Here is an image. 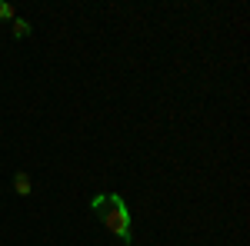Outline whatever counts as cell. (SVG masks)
Masks as SVG:
<instances>
[{"instance_id": "obj_3", "label": "cell", "mask_w": 250, "mask_h": 246, "mask_svg": "<svg viewBox=\"0 0 250 246\" xmlns=\"http://www.w3.org/2000/svg\"><path fill=\"white\" fill-rule=\"evenodd\" d=\"M30 34V23L27 20H14V37H27Z\"/></svg>"}, {"instance_id": "obj_4", "label": "cell", "mask_w": 250, "mask_h": 246, "mask_svg": "<svg viewBox=\"0 0 250 246\" xmlns=\"http://www.w3.org/2000/svg\"><path fill=\"white\" fill-rule=\"evenodd\" d=\"M0 20H14V7L0 0Z\"/></svg>"}, {"instance_id": "obj_1", "label": "cell", "mask_w": 250, "mask_h": 246, "mask_svg": "<svg viewBox=\"0 0 250 246\" xmlns=\"http://www.w3.org/2000/svg\"><path fill=\"white\" fill-rule=\"evenodd\" d=\"M90 209L97 213V220L104 223V227L114 233L117 240H124V243H130V209L124 203V196L120 193H100L90 200Z\"/></svg>"}, {"instance_id": "obj_2", "label": "cell", "mask_w": 250, "mask_h": 246, "mask_svg": "<svg viewBox=\"0 0 250 246\" xmlns=\"http://www.w3.org/2000/svg\"><path fill=\"white\" fill-rule=\"evenodd\" d=\"M14 189H17L20 196H30V189H34V187H30V176H27L23 170H20L17 176H14Z\"/></svg>"}]
</instances>
